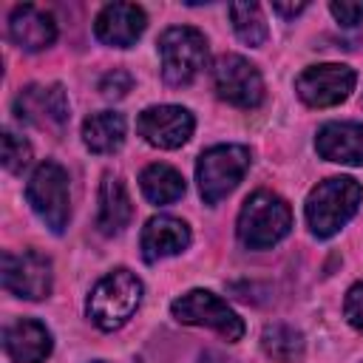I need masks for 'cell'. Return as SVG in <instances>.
Instances as JSON below:
<instances>
[{
    "label": "cell",
    "mask_w": 363,
    "mask_h": 363,
    "mask_svg": "<svg viewBox=\"0 0 363 363\" xmlns=\"http://www.w3.org/2000/svg\"><path fill=\"white\" fill-rule=\"evenodd\" d=\"M139 187L145 193L147 201L153 204H173L184 196V179L176 167L170 164H162V162H153L142 170L139 176Z\"/></svg>",
    "instance_id": "cell-20"
},
{
    "label": "cell",
    "mask_w": 363,
    "mask_h": 363,
    "mask_svg": "<svg viewBox=\"0 0 363 363\" xmlns=\"http://www.w3.org/2000/svg\"><path fill=\"white\" fill-rule=\"evenodd\" d=\"M9 37L23 51H43L57 40V20L51 11L23 3L9 14Z\"/></svg>",
    "instance_id": "cell-14"
},
{
    "label": "cell",
    "mask_w": 363,
    "mask_h": 363,
    "mask_svg": "<svg viewBox=\"0 0 363 363\" xmlns=\"http://www.w3.org/2000/svg\"><path fill=\"white\" fill-rule=\"evenodd\" d=\"M190 227L176 216H153L139 235V250L147 264H156L162 258L179 255L190 247Z\"/></svg>",
    "instance_id": "cell-15"
},
{
    "label": "cell",
    "mask_w": 363,
    "mask_h": 363,
    "mask_svg": "<svg viewBox=\"0 0 363 363\" xmlns=\"http://www.w3.org/2000/svg\"><path fill=\"white\" fill-rule=\"evenodd\" d=\"M193 128H196V119L182 105H153V108H145L136 119V133L159 150L182 147L193 136Z\"/></svg>",
    "instance_id": "cell-11"
},
{
    "label": "cell",
    "mask_w": 363,
    "mask_h": 363,
    "mask_svg": "<svg viewBox=\"0 0 363 363\" xmlns=\"http://www.w3.org/2000/svg\"><path fill=\"white\" fill-rule=\"evenodd\" d=\"M170 312L179 323L216 329L224 340H241L244 337V320L238 318V312L210 289L184 292L182 298H176L170 303Z\"/></svg>",
    "instance_id": "cell-7"
},
{
    "label": "cell",
    "mask_w": 363,
    "mask_h": 363,
    "mask_svg": "<svg viewBox=\"0 0 363 363\" xmlns=\"http://www.w3.org/2000/svg\"><path fill=\"white\" fill-rule=\"evenodd\" d=\"M14 113L17 119L34 125V128H62L71 116V105L65 96V88L60 82L51 85H26L14 96Z\"/></svg>",
    "instance_id": "cell-12"
},
{
    "label": "cell",
    "mask_w": 363,
    "mask_h": 363,
    "mask_svg": "<svg viewBox=\"0 0 363 363\" xmlns=\"http://www.w3.org/2000/svg\"><path fill=\"white\" fill-rule=\"evenodd\" d=\"M354 82H357L354 68L340 62H323L303 68L295 79V91L309 108H332L349 99Z\"/></svg>",
    "instance_id": "cell-10"
},
{
    "label": "cell",
    "mask_w": 363,
    "mask_h": 363,
    "mask_svg": "<svg viewBox=\"0 0 363 363\" xmlns=\"http://www.w3.org/2000/svg\"><path fill=\"white\" fill-rule=\"evenodd\" d=\"M130 88H133V77L128 71H122V68H113L99 79V94L105 99H122Z\"/></svg>",
    "instance_id": "cell-24"
},
{
    "label": "cell",
    "mask_w": 363,
    "mask_h": 363,
    "mask_svg": "<svg viewBox=\"0 0 363 363\" xmlns=\"http://www.w3.org/2000/svg\"><path fill=\"white\" fill-rule=\"evenodd\" d=\"M363 201V187L352 176H329L318 182L309 196H306V224L312 235L318 238H332L360 207Z\"/></svg>",
    "instance_id": "cell-1"
},
{
    "label": "cell",
    "mask_w": 363,
    "mask_h": 363,
    "mask_svg": "<svg viewBox=\"0 0 363 363\" xmlns=\"http://www.w3.org/2000/svg\"><path fill=\"white\" fill-rule=\"evenodd\" d=\"M250 170V150L244 145H213L196 162V182L204 204H218L230 196Z\"/></svg>",
    "instance_id": "cell-6"
},
{
    "label": "cell",
    "mask_w": 363,
    "mask_h": 363,
    "mask_svg": "<svg viewBox=\"0 0 363 363\" xmlns=\"http://www.w3.org/2000/svg\"><path fill=\"white\" fill-rule=\"evenodd\" d=\"M261 346L275 363H295L303 357V335L286 323H269L261 335Z\"/></svg>",
    "instance_id": "cell-21"
},
{
    "label": "cell",
    "mask_w": 363,
    "mask_h": 363,
    "mask_svg": "<svg viewBox=\"0 0 363 363\" xmlns=\"http://www.w3.org/2000/svg\"><path fill=\"white\" fill-rule=\"evenodd\" d=\"M159 57H162V79L173 88L190 85L207 68V40L193 26H173L159 34Z\"/></svg>",
    "instance_id": "cell-4"
},
{
    "label": "cell",
    "mask_w": 363,
    "mask_h": 363,
    "mask_svg": "<svg viewBox=\"0 0 363 363\" xmlns=\"http://www.w3.org/2000/svg\"><path fill=\"white\" fill-rule=\"evenodd\" d=\"M343 315L346 320L363 332V281L354 284L349 292H346V301H343Z\"/></svg>",
    "instance_id": "cell-26"
},
{
    "label": "cell",
    "mask_w": 363,
    "mask_h": 363,
    "mask_svg": "<svg viewBox=\"0 0 363 363\" xmlns=\"http://www.w3.org/2000/svg\"><path fill=\"white\" fill-rule=\"evenodd\" d=\"M0 278H3V289L6 292H11L14 298H26V301L48 298L51 295V284H54L51 261L37 250L3 252Z\"/></svg>",
    "instance_id": "cell-8"
},
{
    "label": "cell",
    "mask_w": 363,
    "mask_h": 363,
    "mask_svg": "<svg viewBox=\"0 0 363 363\" xmlns=\"http://www.w3.org/2000/svg\"><path fill=\"white\" fill-rule=\"evenodd\" d=\"M142 303V281L130 269H113L88 295V318L96 329L113 332L130 320Z\"/></svg>",
    "instance_id": "cell-3"
},
{
    "label": "cell",
    "mask_w": 363,
    "mask_h": 363,
    "mask_svg": "<svg viewBox=\"0 0 363 363\" xmlns=\"http://www.w3.org/2000/svg\"><path fill=\"white\" fill-rule=\"evenodd\" d=\"M51 332L31 318H17L3 326V352L14 363H43L51 354Z\"/></svg>",
    "instance_id": "cell-16"
},
{
    "label": "cell",
    "mask_w": 363,
    "mask_h": 363,
    "mask_svg": "<svg viewBox=\"0 0 363 363\" xmlns=\"http://www.w3.org/2000/svg\"><path fill=\"white\" fill-rule=\"evenodd\" d=\"M292 230V210L289 204L272 190H255L247 196L238 213V241L247 250H269Z\"/></svg>",
    "instance_id": "cell-2"
},
{
    "label": "cell",
    "mask_w": 363,
    "mask_h": 363,
    "mask_svg": "<svg viewBox=\"0 0 363 363\" xmlns=\"http://www.w3.org/2000/svg\"><path fill=\"white\" fill-rule=\"evenodd\" d=\"M82 142L91 153H113L125 142V119L116 111L91 113L82 122Z\"/></svg>",
    "instance_id": "cell-19"
},
{
    "label": "cell",
    "mask_w": 363,
    "mask_h": 363,
    "mask_svg": "<svg viewBox=\"0 0 363 363\" xmlns=\"http://www.w3.org/2000/svg\"><path fill=\"white\" fill-rule=\"evenodd\" d=\"M230 11V20H233V31L235 37L244 43V45H261L267 40V20H264V11L258 3H230L227 6Z\"/></svg>",
    "instance_id": "cell-22"
},
{
    "label": "cell",
    "mask_w": 363,
    "mask_h": 363,
    "mask_svg": "<svg viewBox=\"0 0 363 363\" xmlns=\"http://www.w3.org/2000/svg\"><path fill=\"white\" fill-rule=\"evenodd\" d=\"M94 363H105V360H94Z\"/></svg>",
    "instance_id": "cell-28"
},
{
    "label": "cell",
    "mask_w": 363,
    "mask_h": 363,
    "mask_svg": "<svg viewBox=\"0 0 363 363\" xmlns=\"http://www.w3.org/2000/svg\"><path fill=\"white\" fill-rule=\"evenodd\" d=\"M26 199L40 221L51 233H62L71 218V193H68V173L60 162H40L26 184Z\"/></svg>",
    "instance_id": "cell-5"
},
{
    "label": "cell",
    "mask_w": 363,
    "mask_h": 363,
    "mask_svg": "<svg viewBox=\"0 0 363 363\" xmlns=\"http://www.w3.org/2000/svg\"><path fill=\"white\" fill-rule=\"evenodd\" d=\"M329 11L340 26H357L363 20V3L360 0H354V3L352 0H332Z\"/></svg>",
    "instance_id": "cell-25"
},
{
    "label": "cell",
    "mask_w": 363,
    "mask_h": 363,
    "mask_svg": "<svg viewBox=\"0 0 363 363\" xmlns=\"http://www.w3.org/2000/svg\"><path fill=\"white\" fill-rule=\"evenodd\" d=\"M133 216V204L128 196V187L119 176L105 173L99 184V213H96V227L102 235H119Z\"/></svg>",
    "instance_id": "cell-18"
},
{
    "label": "cell",
    "mask_w": 363,
    "mask_h": 363,
    "mask_svg": "<svg viewBox=\"0 0 363 363\" xmlns=\"http://www.w3.org/2000/svg\"><path fill=\"white\" fill-rule=\"evenodd\" d=\"M145 26L147 17L136 3H108L94 20V34L105 45L130 48L142 37Z\"/></svg>",
    "instance_id": "cell-13"
},
{
    "label": "cell",
    "mask_w": 363,
    "mask_h": 363,
    "mask_svg": "<svg viewBox=\"0 0 363 363\" xmlns=\"http://www.w3.org/2000/svg\"><path fill=\"white\" fill-rule=\"evenodd\" d=\"M306 9V3L301 0V3H272V11H278L281 17H295V14H301Z\"/></svg>",
    "instance_id": "cell-27"
},
{
    "label": "cell",
    "mask_w": 363,
    "mask_h": 363,
    "mask_svg": "<svg viewBox=\"0 0 363 363\" xmlns=\"http://www.w3.org/2000/svg\"><path fill=\"white\" fill-rule=\"evenodd\" d=\"M213 88L218 99L235 108H258L264 102V79L241 54H221L213 65Z\"/></svg>",
    "instance_id": "cell-9"
},
{
    "label": "cell",
    "mask_w": 363,
    "mask_h": 363,
    "mask_svg": "<svg viewBox=\"0 0 363 363\" xmlns=\"http://www.w3.org/2000/svg\"><path fill=\"white\" fill-rule=\"evenodd\" d=\"M0 159L9 173H23V167H28V162H31V145L23 136H17L14 130H3Z\"/></svg>",
    "instance_id": "cell-23"
},
{
    "label": "cell",
    "mask_w": 363,
    "mask_h": 363,
    "mask_svg": "<svg viewBox=\"0 0 363 363\" xmlns=\"http://www.w3.org/2000/svg\"><path fill=\"white\" fill-rule=\"evenodd\" d=\"M315 150L326 162L363 164V122H326L315 136Z\"/></svg>",
    "instance_id": "cell-17"
}]
</instances>
